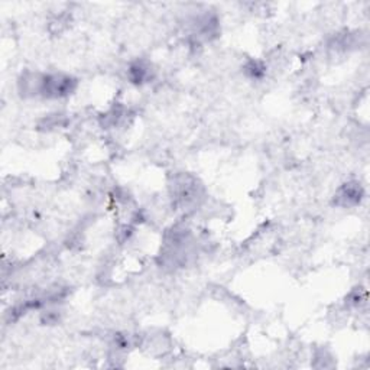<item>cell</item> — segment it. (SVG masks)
I'll return each mask as SVG.
<instances>
[{
    "label": "cell",
    "instance_id": "1",
    "mask_svg": "<svg viewBox=\"0 0 370 370\" xmlns=\"http://www.w3.org/2000/svg\"><path fill=\"white\" fill-rule=\"evenodd\" d=\"M78 86L77 78L64 73H34L25 71L18 88L22 97H42L48 100H58L71 96Z\"/></svg>",
    "mask_w": 370,
    "mask_h": 370
},
{
    "label": "cell",
    "instance_id": "2",
    "mask_svg": "<svg viewBox=\"0 0 370 370\" xmlns=\"http://www.w3.org/2000/svg\"><path fill=\"white\" fill-rule=\"evenodd\" d=\"M169 188L171 195H173L174 206L182 211L197 207L203 198L201 184L190 174L175 175L169 185Z\"/></svg>",
    "mask_w": 370,
    "mask_h": 370
},
{
    "label": "cell",
    "instance_id": "3",
    "mask_svg": "<svg viewBox=\"0 0 370 370\" xmlns=\"http://www.w3.org/2000/svg\"><path fill=\"white\" fill-rule=\"evenodd\" d=\"M365 197V190L359 182L352 181L337 190L334 194V204L341 208H352L359 206Z\"/></svg>",
    "mask_w": 370,
    "mask_h": 370
},
{
    "label": "cell",
    "instance_id": "4",
    "mask_svg": "<svg viewBox=\"0 0 370 370\" xmlns=\"http://www.w3.org/2000/svg\"><path fill=\"white\" fill-rule=\"evenodd\" d=\"M127 77L132 84L142 86L145 83H149L155 77V70L152 64L147 60H136L129 65Z\"/></svg>",
    "mask_w": 370,
    "mask_h": 370
},
{
    "label": "cell",
    "instance_id": "5",
    "mask_svg": "<svg viewBox=\"0 0 370 370\" xmlns=\"http://www.w3.org/2000/svg\"><path fill=\"white\" fill-rule=\"evenodd\" d=\"M243 71L249 78H252V80H262L267 74V64L258 60H250L246 62Z\"/></svg>",
    "mask_w": 370,
    "mask_h": 370
},
{
    "label": "cell",
    "instance_id": "6",
    "mask_svg": "<svg viewBox=\"0 0 370 370\" xmlns=\"http://www.w3.org/2000/svg\"><path fill=\"white\" fill-rule=\"evenodd\" d=\"M365 302H366V293L362 288L354 289L347 297V304L352 307H360Z\"/></svg>",
    "mask_w": 370,
    "mask_h": 370
}]
</instances>
